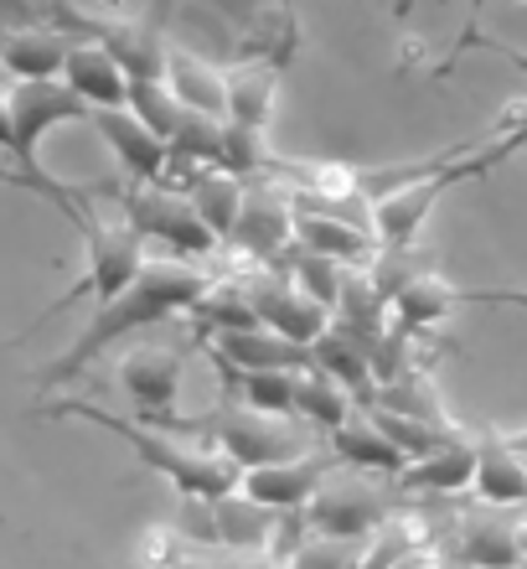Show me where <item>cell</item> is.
<instances>
[{
    "instance_id": "1",
    "label": "cell",
    "mask_w": 527,
    "mask_h": 569,
    "mask_svg": "<svg viewBox=\"0 0 527 569\" xmlns=\"http://www.w3.org/2000/svg\"><path fill=\"white\" fill-rule=\"evenodd\" d=\"M202 290H207V274L196 270V259H176V254L145 259V270L124 284L120 296L99 300V311L89 316V327L78 331L73 342H68V352L47 362L37 378H42L47 389L73 383V378L89 373L93 362L104 358L114 342L135 337V331L161 327V321H171V316H186Z\"/></svg>"
},
{
    "instance_id": "2",
    "label": "cell",
    "mask_w": 527,
    "mask_h": 569,
    "mask_svg": "<svg viewBox=\"0 0 527 569\" xmlns=\"http://www.w3.org/2000/svg\"><path fill=\"white\" fill-rule=\"evenodd\" d=\"M52 415H73V420H89V425H99V430L120 435L151 471H161L181 497H196V502H212V497L233 492L243 477L239 461H227V450L202 446V440H181L176 430H161V425L124 420V415H114V409H104V405H89V399H62Z\"/></svg>"
},
{
    "instance_id": "3",
    "label": "cell",
    "mask_w": 527,
    "mask_h": 569,
    "mask_svg": "<svg viewBox=\"0 0 527 569\" xmlns=\"http://www.w3.org/2000/svg\"><path fill=\"white\" fill-rule=\"evenodd\" d=\"M114 208L145 243H161L176 259H207L223 249V239L202 223L196 202L176 181H124L114 187Z\"/></svg>"
},
{
    "instance_id": "4",
    "label": "cell",
    "mask_w": 527,
    "mask_h": 569,
    "mask_svg": "<svg viewBox=\"0 0 527 569\" xmlns=\"http://www.w3.org/2000/svg\"><path fill=\"white\" fill-rule=\"evenodd\" d=\"M196 430L207 435L217 450H227V461H239V471L316 450L311 446V435H316L311 425L290 420V415H264V409H249V405H239V399L223 409H212Z\"/></svg>"
},
{
    "instance_id": "5",
    "label": "cell",
    "mask_w": 527,
    "mask_h": 569,
    "mask_svg": "<svg viewBox=\"0 0 527 569\" xmlns=\"http://www.w3.org/2000/svg\"><path fill=\"white\" fill-rule=\"evenodd\" d=\"M78 233H83V249H89V270H83V280H78L68 296L47 306L42 321H47V316H58V311H68L78 296H93V300L120 296L124 284L145 270V239H140L124 218H93V212H89Z\"/></svg>"
},
{
    "instance_id": "6",
    "label": "cell",
    "mask_w": 527,
    "mask_h": 569,
    "mask_svg": "<svg viewBox=\"0 0 527 569\" xmlns=\"http://www.w3.org/2000/svg\"><path fill=\"white\" fill-rule=\"evenodd\" d=\"M393 512H398V502L383 487H373L367 471H352V466L336 461L326 471V481L316 487V497H311L305 523L316 533H336V539H367V533L388 523Z\"/></svg>"
},
{
    "instance_id": "7",
    "label": "cell",
    "mask_w": 527,
    "mask_h": 569,
    "mask_svg": "<svg viewBox=\"0 0 527 569\" xmlns=\"http://www.w3.org/2000/svg\"><path fill=\"white\" fill-rule=\"evenodd\" d=\"M290 243H295V212H290V187L285 177H249L243 181V202L239 218H233V233H227V249L249 254L254 264H280Z\"/></svg>"
},
{
    "instance_id": "8",
    "label": "cell",
    "mask_w": 527,
    "mask_h": 569,
    "mask_svg": "<svg viewBox=\"0 0 527 569\" xmlns=\"http://www.w3.org/2000/svg\"><path fill=\"white\" fill-rule=\"evenodd\" d=\"M243 284H249L259 321L280 331V337H290V342L311 347L321 331L332 327V306L311 296L285 264H254V270H243Z\"/></svg>"
},
{
    "instance_id": "9",
    "label": "cell",
    "mask_w": 527,
    "mask_h": 569,
    "mask_svg": "<svg viewBox=\"0 0 527 569\" xmlns=\"http://www.w3.org/2000/svg\"><path fill=\"white\" fill-rule=\"evenodd\" d=\"M439 555L450 565H470V569H523V528L507 523L491 502L486 508H466L455 512Z\"/></svg>"
},
{
    "instance_id": "10",
    "label": "cell",
    "mask_w": 527,
    "mask_h": 569,
    "mask_svg": "<svg viewBox=\"0 0 527 569\" xmlns=\"http://www.w3.org/2000/svg\"><path fill=\"white\" fill-rule=\"evenodd\" d=\"M336 466L332 450H305V456H290V461H270V466H249L239 477V492H249L264 508L285 512V518H305L316 487L326 481V471Z\"/></svg>"
},
{
    "instance_id": "11",
    "label": "cell",
    "mask_w": 527,
    "mask_h": 569,
    "mask_svg": "<svg viewBox=\"0 0 527 569\" xmlns=\"http://www.w3.org/2000/svg\"><path fill=\"white\" fill-rule=\"evenodd\" d=\"M460 306H527V296L523 290H476V284H455L435 270H419L398 296H393V316L414 331L435 327V321H445V316L460 311Z\"/></svg>"
},
{
    "instance_id": "12",
    "label": "cell",
    "mask_w": 527,
    "mask_h": 569,
    "mask_svg": "<svg viewBox=\"0 0 527 569\" xmlns=\"http://www.w3.org/2000/svg\"><path fill=\"white\" fill-rule=\"evenodd\" d=\"M89 120H93V130L104 136V146L114 150V161L124 166V181H166L171 177V146L155 136L130 104L89 109Z\"/></svg>"
},
{
    "instance_id": "13",
    "label": "cell",
    "mask_w": 527,
    "mask_h": 569,
    "mask_svg": "<svg viewBox=\"0 0 527 569\" xmlns=\"http://www.w3.org/2000/svg\"><path fill=\"white\" fill-rule=\"evenodd\" d=\"M120 383L140 405V420L171 430V420H176L171 405H176V389H181V352H171V347H161V342H145V347H135V352H124Z\"/></svg>"
},
{
    "instance_id": "14",
    "label": "cell",
    "mask_w": 527,
    "mask_h": 569,
    "mask_svg": "<svg viewBox=\"0 0 527 569\" xmlns=\"http://www.w3.org/2000/svg\"><path fill=\"white\" fill-rule=\"evenodd\" d=\"M212 508V539L223 543V549H243V555H280V528L290 523L285 512L264 508V502H254L249 492H223L207 502Z\"/></svg>"
},
{
    "instance_id": "15",
    "label": "cell",
    "mask_w": 527,
    "mask_h": 569,
    "mask_svg": "<svg viewBox=\"0 0 527 569\" xmlns=\"http://www.w3.org/2000/svg\"><path fill=\"white\" fill-rule=\"evenodd\" d=\"M326 450H332L342 466H352V471H367V477H404L408 471L404 446L388 440V430L367 415V405H357L347 420L326 435Z\"/></svg>"
},
{
    "instance_id": "16",
    "label": "cell",
    "mask_w": 527,
    "mask_h": 569,
    "mask_svg": "<svg viewBox=\"0 0 527 569\" xmlns=\"http://www.w3.org/2000/svg\"><path fill=\"white\" fill-rule=\"evenodd\" d=\"M62 83L89 109H120L130 99V73H124L120 58L99 37H73L68 62H62Z\"/></svg>"
},
{
    "instance_id": "17",
    "label": "cell",
    "mask_w": 527,
    "mask_h": 569,
    "mask_svg": "<svg viewBox=\"0 0 527 569\" xmlns=\"http://www.w3.org/2000/svg\"><path fill=\"white\" fill-rule=\"evenodd\" d=\"M470 492L491 508H527V456L501 430L476 435V477Z\"/></svg>"
},
{
    "instance_id": "18",
    "label": "cell",
    "mask_w": 527,
    "mask_h": 569,
    "mask_svg": "<svg viewBox=\"0 0 527 569\" xmlns=\"http://www.w3.org/2000/svg\"><path fill=\"white\" fill-rule=\"evenodd\" d=\"M470 477H476V435L450 430L445 446H435L419 461H408V471L398 481H404V492L460 497V492H470Z\"/></svg>"
},
{
    "instance_id": "19",
    "label": "cell",
    "mask_w": 527,
    "mask_h": 569,
    "mask_svg": "<svg viewBox=\"0 0 527 569\" xmlns=\"http://www.w3.org/2000/svg\"><path fill=\"white\" fill-rule=\"evenodd\" d=\"M202 342L212 347V352H223L233 368H311V347L290 342V337H280V331H270L264 321H254V327H239V331H212V337H202Z\"/></svg>"
},
{
    "instance_id": "20",
    "label": "cell",
    "mask_w": 527,
    "mask_h": 569,
    "mask_svg": "<svg viewBox=\"0 0 527 569\" xmlns=\"http://www.w3.org/2000/svg\"><path fill=\"white\" fill-rule=\"evenodd\" d=\"M274 99H280V62L270 58H239L227 68V120L270 130Z\"/></svg>"
},
{
    "instance_id": "21",
    "label": "cell",
    "mask_w": 527,
    "mask_h": 569,
    "mask_svg": "<svg viewBox=\"0 0 527 569\" xmlns=\"http://www.w3.org/2000/svg\"><path fill=\"white\" fill-rule=\"evenodd\" d=\"M166 181L186 187V197H192L196 212H202V223H207L227 249V233H233V218H239V202H243V177L223 171V166H186V171H171Z\"/></svg>"
},
{
    "instance_id": "22",
    "label": "cell",
    "mask_w": 527,
    "mask_h": 569,
    "mask_svg": "<svg viewBox=\"0 0 527 569\" xmlns=\"http://www.w3.org/2000/svg\"><path fill=\"white\" fill-rule=\"evenodd\" d=\"M207 358H212V368L223 373L227 393H233L239 405L295 420V378H301L295 368H233V362H227L223 352H212V347H207Z\"/></svg>"
},
{
    "instance_id": "23",
    "label": "cell",
    "mask_w": 527,
    "mask_h": 569,
    "mask_svg": "<svg viewBox=\"0 0 527 569\" xmlns=\"http://www.w3.org/2000/svg\"><path fill=\"white\" fill-rule=\"evenodd\" d=\"M73 37L52 27H21L0 37V68L21 83V78H62Z\"/></svg>"
},
{
    "instance_id": "24",
    "label": "cell",
    "mask_w": 527,
    "mask_h": 569,
    "mask_svg": "<svg viewBox=\"0 0 527 569\" xmlns=\"http://www.w3.org/2000/svg\"><path fill=\"white\" fill-rule=\"evenodd\" d=\"M367 331L347 327V321H336L332 316V327L321 331L316 342H311V362L316 368H326L332 378H342L357 399H373V368H367Z\"/></svg>"
},
{
    "instance_id": "25",
    "label": "cell",
    "mask_w": 527,
    "mask_h": 569,
    "mask_svg": "<svg viewBox=\"0 0 527 569\" xmlns=\"http://www.w3.org/2000/svg\"><path fill=\"white\" fill-rule=\"evenodd\" d=\"M166 83L186 109L227 120V68H212L186 47H166Z\"/></svg>"
},
{
    "instance_id": "26",
    "label": "cell",
    "mask_w": 527,
    "mask_h": 569,
    "mask_svg": "<svg viewBox=\"0 0 527 569\" xmlns=\"http://www.w3.org/2000/svg\"><path fill=\"white\" fill-rule=\"evenodd\" d=\"M357 405H362L357 393H352L342 378L326 373V368H316V362L301 368V378H295V420L311 425L316 435H332Z\"/></svg>"
},
{
    "instance_id": "27",
    "label": "cell",
    "mask_w": 527,
    "mask_h": 569,
    "mask_svg": "<svg viewBox=\"0 0 527 569\" xmlns=\"http://www.w3.org/2000/svg\"><path fill=\"white\" fill-rule=\"evenodd\" d=\"M196 321V337H212V331H239L254 327V300H249V284L243 274H227V280H207V290L196 296V306L186 311Z\"/></svg>"
},
{
    "instance_id": "28",
    "label": "cell",
    "mask_w": 527,
    "mask_h": 569,
    "mask_svg": "<svg viewBox=\"0 0 527 569\" xmlns=\"http://www.w3.org/2000/svg\"><path fill=\"white\" fill-rule=\"evenodd\" d=\"M124 104L135 109L140 120L151 124V130L166 140V146H171V136L181 130V120L192 114V109L176 99V89L166 83V73H161V78H130V99H124Z\"/></svg>"
},
{
    "instance_id": "29",
    "label": "cell",
    "mask_w": 527,
    "mask_h": 569,
    "mask_svg": "<svg viewBox=\"0 0 527 569\" xmlns=\"http://www.w3.org/2000/svg\"><path fill=\"white\" fill-rule=\"evenodd\" d=\"M285 569H367V539H336L311 528L285 555Z\"/></svg>"
},
{
    "instance_id": "30",
    "label": "cell",
    "mask_w": 527,
    "mask_h": 569,
    "mask_svg": "<svg viewBox=\"0 0 527 569\" xmlns=\"http://www.w3.org/2000/svg\"><path fill=\"white\" fill-rule=\"evenodd\" d=\"M280 264H285V270L311 290V296L326 300V306L336 311V300H342V284H347L352 264H342V259H332V254H316V249H305V243H290L285 254H280Z\"/></svg>"
},
{
    "instance_id": "31",
    "label": "cell",
    "mask_w": 527,
    "mask_h": 569,
    "mask_svg": "<svg viewBox=\"0 0 527 569\" xmlns=\"http://www.w3.org/2000/svg\"><path fill=\"white\" fill-rule=\"evenodd\" d=\"M223 161V120L217 114H186L181 130L171 136V171H186V166H217Z\"/></svg>"
},
{
    "instance_id": "32",
    "label": "cell",
    "mask_w": 527,
    "mask_h": 569,
    "mask_svg": "<svg viewBox=\"0 0 527 569\" xmlns=\"http://www.w3.org/2000/svg\"><path fill=\"white\" fill-rule=\"evenodd\" d=\"M388 569H445V555H439V549H429V543H424V549H408L404 559H393Z\"/></svg>"
},
{
    "instance_id": "33",
    "label": "cell",
    "mask_w": 527,
    "mask_h": 569,
    "mask_svg": "<svg viewBox=\"0 0 527 569\" xmlns=\"http://www.w3.org/2000/svg\"><path fill=\"white\" fill-rule=\"evenodd\" d=\"M486 47H491V52H501L507 62H517V68L527 73V47H513V42H501V37H486Z\"/></svg>"
},
{
    "instance_id": "34",
    "label": "cell",
    "mask_w": 527,
    "mask_h": 569,
    "mask_svg": "<svg viewBox=\"0 0 527 569\" xmlns=\"http://www.w3.org/2000/svg\"><path fill=\"white\" fill-rule=\"evenodd\" d=\"M176 569H217V565H212L207 555H181V559H176Z\"/></svg>"
},
{
    "instance_id": "35",
    "label": "cell",
    "mask_w": 527,
    "mask_h": 569,
    "mask_svg": "<svg viewBox=\"0 0 527 569\" xmlns=\"http://www.w3.org/2000/svg\"><path fill=\"white\" fill-rule=\"evenodd\" d=\"M507 440H513V446H517V450H523V456H527V425H523V430H513V435H507Z\"/></svg>"
},
{
    "instance_id": "36",
    "label": "cell",
    "mask_w": 527,
    "mask_h": 569,
    "mask_svg": "<svg viewBox=\"0 0 527 569\" xmlns=\"http://www.w3.org/2000/svg\"><path fill=\"white\" fill-rule=\"evenodd\" d=\"M523 569H527V523H523Z\"/></svg>"
},
{
    "instance_id": "37",
    "label": "cell",
    "mask_w": 527,
    "mask_h": 569,
    "mask_svg": "<svg viewBox=\"0 0 527 569\" xmlns=\"http://www.w3.org/2000/svg\"><path fill=\"white\" fill-rule=\"evenodd\" d=\"M445 569H470V565H445Z\"/></svg>"
}]
</instances>
